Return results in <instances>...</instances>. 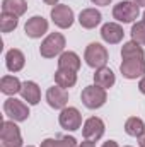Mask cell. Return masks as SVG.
<instances>
[{"mask_svg": "<svg viewBox=\"0 0 145 147\" xmlns=\"http://www.w3.org/2000/svg\"><path fill=\"white\" fill-rule=\"evenodd\" d=\"M108 50L101 45V43H91L87 48H85V53H84V60H85V63L89 65V67H92V69H103V67H106V63H108Z\"/></svg>", "mask_w": 145, "mask_h": 147, "instance_id": "6da1fadb", "label": "cell"}, {"mask_svg": "<svg viewBox=\"0 0 145 147\" xmlns=\"http://www.w3.org/2000/svg\"><path fill=\"white\" fill-rule=\"evenodd\" d=\"M80 99H82V103H84L85 108H89V110H97V108H101V106L106 103L108 94H106V89H103V87H99V86L94 84V86L84 87V91H82V94H80Z\"/></svg>", "mask_w": 145, "mask_h": 147, "instance_id": "7a4b0ae2", "label": "cell"}, {"mask_svg": "<svg viewBox=\"0 0 145 147\" xmlns=\"http://www.w3.org/2000/svg\"><path fill=\"white\" fill-rule=\"evenodd\" d=\"M63 48H65V36L62 33H51L41 43L39 53L44 58H55L56 55H60L63 51Z\"/></svg>", "mask_w": 145, "mask_h": 147, "instance_id": "3957f363", "label": "cell"}, {"mask_svg": "<svg viewBox=\"0 0 145 147\" xmlns=\"http://www.w3.org/2000/svg\"><path fill=\"white\" fill-rule=\"evenodd\" d=\"M140 14V7L135 3V2H130V0H123L119 3H116L113 7V17L123 24H128V22H133Z\"/></svg>", "mask_w": 145, "mask_h": 147, "instance_id": "277c9868", "label": "cell"}, {"mask_svg": "<svg viewBox=\"0 0 145 147\" xmlns=\"http://www.w3.org/2000/svg\"><path fill=\"white\" fill-rule=\"evenodd\" d=\"M0 147H22L21 130L14 121H2Z\"/></svg>", "mask_w": 145, "mask_h": 147, "instance_id": "5b68a950", "label": "cell"}, {"mask_svg": "<svg viewBox=\"0 0 145 147\" xmlns=\"http://www.w3.org/2000/svg\"><path fill=\"white\" fill-rule=\"evenodd\" d=\"M3 111H5V115H7L12 121H24V120H28V116H29V108H28L22 101L15 99V98L5 99V103H3Z\"/></svg>", "mask_w": 145, "mask_h": 147, "instance_id": "8992f818", "label": "cell"}, {"mask_svg": "<svg viewBox=\"0 0 145 147\" xmlns=\"http://www.w3.org/2000/svg\"><path fill=\"white\" fill-rule=\"evenodd\" d=\"M51 21L60 29H68L73 24V10L65 3H58L51 9Z\"/></svg>", "mask_w": 145, "mask_h": 147, "instance_id": "52a82bcc", "label": "cell"}, {"mask_svg": "<svg viewBox=\"0 0 145 147\" xmlns=\"http://www.w3.org/2000/svg\"><path fill=\"white\" fill-rule=\"evenodd\" d=\"M104 121L97 116H91L85 120L84 127H82V134H84V139L85 140H91V142H96L99 140L103 135H104Z\"/></svg>", "mask_w": 145, "mask_h": 147, "instance_id": "ba28073f", "label": "cell"}, {"mask_svg": "<svg viewBox=\"0 0 145 147\" xmlns=\"http://www.w3.org/2000/svg\"><path fill=\"white\" fill-rule=\"evenodd\" d=\"M58 121H60L62 128L70 130V132H75V130H79L80 125H82V115H80V111L77 110V108L68 106V108H63V110H62L60 116H58Z\"/></svg>", "mask_w": 145, "mask_h": 147, "instance_id": "9c48e42d", "label": "cell"}, {"mask_svg": "<svg viewBox=\"0 0 145 147\" xmlns=\"http://www.w3.org/2000/svg\"><path fill=\"white\" fill-rule=\"evenodd\" d=\"M119 70L125 79H137L145 75V60L144 58H128L123 60L119 65Z\"/></svg>", "mask_w": 145, "mask_h": 147, "instance_id": "30bf717a", "label": "cell"}, {"mask_svg": "<svg viewBox=\"0 0 145 147\" xmlns=\"http://www.w3.org/2000/svg\"><path fill=\"white\" fill-rule=\"evenodd\" d=\"M46 101L53 110H63L68 103V92L60 86H53L46 91Z\"/></svg>", "mask_w": 145, "mask_h": 147, "instance_id": "8fae6325", "label": "cell"}, {"mask_svg": "<svg viewBox=\"0 0 145 147\" xmlns=\"http://www.w3.org/2000/svg\"><path fill=\"white\" fill-rule=\"evenodd\" d=\"M24 31L29 38H41L46 31H48V21L43 17V16H33L26 26H24Z\"/></svg>", "mask_w": 145, "mask_h": 147, "instance_id": "7c38bea8", "label": "cell"}, {"mask_svg": "<svg viewBox=\"0 0 145 147\" xmlns=\"http://www.w3.org/2000/svg\"><path fill=\"white\" fill-rule=\"evenodd\" d=\"M123 28L119 26V24H116V22H108V24H104L103 28H101V38L109 43V45H116V43H119L121 39H123Z\"/></svg>", "mask_w": 145, "mask_h": 147, "instance_id": "4fadbf2b", "label": "cell"}, {"mask_svg": "<svg viewBox=\"0 0 145 147\" xmlns=\"http://www.w3.org/2000/svg\"><path fill=\"white\" fill-rule=\"evenodd\" d=\"M101 19H103V16H101V12L96 10V9H84V10L79 14V22H80V26L85 28V29H94L96 26L101 24Z\"/></svg>", "mask_w": 145, "mask_h": 147, "instance_id": "5bb4252c", "label": "cell"}, {"mask_svg": "<svg viewBox=\"0 0 145 147\" xmlns=\"http://www.w3.org/2000/svg\"><path fill=\"white\" fill-rule=\"evenodd\" d=\"M5 63H7V69H9L10 72H19V70L24 69L26 57H24V53H22L21 50L12 48V50H9L7 55H5Z\"/></svg>", "mask_w": 145, "mask_h": 147, "instance_id": "9a60e30c", "label": "cell"}, {"mask_svg": "<svg viewBox=\"0 0 145 147\" xmlns=\"http://www.w3.org/2000/svg\"><path fill=\"white\" fill-rule=\"evenodd\" d=\"M58 69L60 70H68V72H77L80 69V58L73 51H63L58 58Z\"/></svg>", "mask_w": 145, "mask_h": 147, "instance_id": "2e32d148", "label": "cell"}, {"mask_svg": "<svg viewBox=\"0 0 145 147\" xmlns=\"http://www.w3.org/2000/svg\"><path fill=\"white\" fill-rule=\"evenodd\" d=\"M21 94H22V99L28 101L29 105H38L39 99H41V91H39V86L33 80H26L22 84V89H21Z\"/></svg>", "mask_w": 145, "mask_h": 147, "instance_id": "e0dca14e", "label": "cell"}, {"mask_svg": "<svg viewBox=\"0 0 145 147\" xmlns=\"http://www.w3.org/2000/svg\"><path fill=\"white\" fill-rule=\"evenodd\" d=\"M94 82H96V86H99L103 89H109V87L114 86L116 77H114V74H113L111 69L103 67V69H97L96 70V74H94Z\"/></svg>", "mask_w": 145, "mask_h": 147, "instance_id": "ac0fdd59", "label": "cell"}, {"mask_svg": "<svg viewBox=\"0 0 145 147\" xmlns=\"http://www.w3.org/2000/svg\"><path fill=\"white\" fill-rule=\"evenodd\" d=\"M21 89H22V84H21V80L17 77H14V75H3L2 77V80H0V91L3 94L14 96V94L21 92Z\"/></svg>", "mask_w": 145, "mask_h": 147, "instance_id": "d6986e66", "label": "cell"}, {"mask_svg": "<svg viewBox=\"0 0 145 147\" xmlns=\"http://www.w3.org/2000/svg\"><path fill=\"white\" fill-rule=\"evenodd\" d=\"M26 10H28V2L26 0H3L2 2V12L21 17Z\"/></svg>", "mask_w": 145, "mask_h": 147, "instance_id": "ffe728a7", "label": "cell"}, {"mask_svg": "<svg viewBox=\"0 0 145 147\" xmlns=\"http://www.w3.org/2000/svg\"><path fill=\"white\" fill-rule=\"evenodd\" d=\"M145 51L144 48L137 43V41H128V43H125L123 45V48H121V57H123V60H128V58H144Z\"/></svg>", "mask_w": 145, "mask_h": 147, "instance_id": "44dd1931", "label": "cell"}, {"mask_svg": "<svg viewBox=\"0 0 145 147\" xmlns=\"http://www.w3.org/2000/svg\"><path fill=\"white\" fill-rule=\"evenodd\" d=\"M55 82L56 86L67 89V87H73L77 82V74L75 72H68V70H56L55 72Z\"/></svg>", "mask_w": 145, "mask_h": 147, "instance_id": "7402d4cb", "label": "cell"}, {"mask_svg": "<svg viewBox=\"0 0 145 147\" xmlns=\"http://www.w3.org/2000/svg\"><path fill=\"white\" fill-rule=\"evenodd\" d=\"M125 132H126L128 135H132V137H140L145 132L144 121H142L140 118H137V116L128 118L126 123H125Z\"/></svg>", "mask_w": 145, "mask_h": 147, "instance_id": "603a6c76", "label": "cell"}, {"mask_svg": "<svg viewBox=\"0 0 145 147\" xmlns=\"http://www.w3.org/2000/svg\"><path fill=\"white\" fill-rule=\"evenodd\" d=\"M41 147H77V140L73 137H62V139H44Z\"/></svg>", "mask_w": 145, "mask_h": 147, "instance_id": "cb8c5ba5", "label": "cell"}, {"mask_svg": "<svg viewBox=\"0 0 145 147\" xmlns=\"http://www.w3.org/2000/svg\"><path fill=\"white\" fill-rule=\"evenodd\" d=\"M17 24H19L17 16L2 12V16H0V29H2V33H10V31H14V29L17 28Z\"/></svg>", "mask_w": 145, "mask_h": 147, "instance_id": "d4e9b609", "label": "cell"}, {"mask_svg": "<svg viewBox=\"0 0 145 147\" xmlns=\"http://www.w3.org/2000/svg\"><path fill=\"white\" fill-rule=\"evenodd\" d=\"M132 39L137 41L138 45H145V19L137 21L132 26Z\"/></svg>", "mask_w": 145, "mask_h": 147, "instance_id": "484cf974", "label": "cell"}, {"mask_svg": "<svg viewBox=\"0 0 145 147\" xmlns=\"http://www.w3.org/2000/svg\"><path fill=\"white\" fill-rule=\"evenodd\" d=\"M94 5H101V7H106V5H109L111 3V0H91Z\"/></svg>", "mask_w": 145, "mask_h": 147, "instance_id": "4316f807", "label": "cell"}, {"mask_svg": "<svg viewBox=\"0 0 145 147\" xmlns=\"http://www.w3.org/2000/svg\"><path fill=\"white\" fill-rule=\"evenodd\" d=\"M138 89H140V92H142V94H145V75L142 77V80L138 82Z\"/></svg>", "mask_w": 145, "mask_h": 147, "instance_id": "83f0119b", "label": "cell"}, {"mask_svg": "<svg viewBox=\"0 0 145 147\" xmlns=\"http://www.w3.org/2000/svg\"><path fill=\"white\" fill-rule=\"evenodd\" d=\"M77 147H96V146H94V142H91V140H84L82 144H79Z\"/></svg>", "mask_w": 145, "mask_h": 147, "instance_id": "f1b7e54d", "label": "cell"}, {"mask_svg": "<svg viewBox=\"0 0 145 147\" xmlns=\"http://www.w3.org/2000/svg\"><path fill=\"white\" fill-rule=\"evenodd\" d=\"M103 147H119L118 146V142H114V140H108V142H104Z\"/></svg>", "mask_w": 145, "mask_h": 147, "instance_id": "f546056e", "label": "cell"}, {"mask_svg": "<svg viewBox=\"0 0 145 147\" xmlns=\"http://www.w3.org/2000/svg\"><path fill=\"white\" fill-rule=\"evenodd\" d=\"M138 146H140V147H145V132L140 135V137H138Z\"/></svg>", "mask_w": 145, "mask_h": 147, "instance_id": "4dcf8cb0", "label": "cell"}, {"mask_svg": "<svg viewBox=\"0 0 145 147\" xmlns=\"http://www.w3.org/2000/svg\"><path fill=\"white\" fill-rule=\"evenodd\" d=\"M43 2H44V3H48V5H53V7H55L58 0H43Z\"/></svg>", "mask_w": 145, "mask_h": 147, "instance_id": "1f68e13d", "label": "cell"}, {"mask_svg": "<svg viewBox=\"0 0 145 147\" xmlns=\"http://www.w3.org/2000/svg\"><path fill=\"white\" fill-rule=\"evenodd\" d=\"M133 2H135L138 7H140V5H144V7H145V0H133Z\"/></svg>", "mask_w": 145, "mask_h": 147, "instance_id": "d6a6232c", "label": "cell"}, {"mask_svg": "<svg viewBox=\"0 0 145 147\" xmlns=\"http://www.w3.org/2000/svg\"><path fill=\"white\" fill-rule=\"evenodd\" d=\"M144 19H145V12H144Z\"/></svg>", "mask_w": 145, "mask_h": 147, "instance_id": "836d02e7", "label": "cell"}, {"mask_svg": "<svg viewBox=\"0 0 145 147\" xmlns=\"http://www.w3.org/2000/svg\"><path fill=\"white\" fill-rule=\"evenodd\" d=\"M28 147H33V146H28Z\"/></svg>", "mask_w": 145, "mask_h": 147, "instance_id": "e575fe53", "label": "cell"}, {"mask_svg": "<svg viewBox=\"0 0 145 147\" xmlns=\"http://www.w3.org/2000/svg\"><path fill=\"white\" fill-rule=\"evenodd\" d=\"M126 147H130V146H126Z\"/></svg>", "mask_w": 145, "mask_h": 147, "instance_id": "d590c367", "label": "cell"}]
</instances>
